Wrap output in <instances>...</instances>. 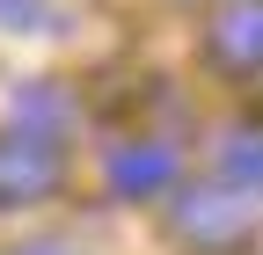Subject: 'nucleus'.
<instances>
[{"label":"nucleus","mask_w":263,"mask_h":255,"mask_svg":"<svg viewBox=\"0 0 263 255\" xmlns=\"http://www.w3.org/2000/svg\"><path fill=\"white\" fill-rule=\"evenodd\" d=\"M66 161L44 132H0V204H44Z\"/></svg>","instance_id":"obj_1"},{"label":"nucleus","mask_w":263,"mask_h":255,"mask_svg":"<svg viewBox=\"0 0 263 255\" xmlns=\"http://www.w3.org/2000/svg\"><path fill=\"white\" fill-rule=\"evenodd\" d=\"M51 15L37 8V0H0V29H44Z\"/></svg>","instance_id":"obj_6"},{"label":"nucleus","mask_w":263,"mask_h":255,"mask_svg":"<svg viewBox=\"0 0 263 255\" xmlns=\"http://www.w3.org/2000/svg\"><path fill=\"white\" fill-rule=\"evenodd\" d=\"M205 58L234 80L263 73V0H234V8H219L205 22Z\"/></svg>","instance_id":"obj_3"},{"label":"nucleus","mask_w":263,"mask_h":255,"mask_svg":"<svg viewBox=\"0 0 263 255\" xmlns=\"http://www.w3.org/2000/svg\"><path fill=\"white\" fill-rule=\"evenodd\" d=\"M219 175L234 189H263V132H234L219 146Z\"/></svg>","instance_id":"obj_5"},{"label":"nucleus","mask_w":263,"mask_h":255,"mask_svg":"<svg viewBox=\"0 0 263 255\" xmlns=\"http://www.w3.org/2000/svg\"><path fill=\"white\" fill-rule=\"evenodd\" d=\"M29 255H59V248H29Z\"/></svg>","instance_id":"obj_7"},{"label":"nucleus","mask_w":263,"mask_h":255,"mask_svg":"<svg viewBox=\"0 0 263 255\" xmlns=\"http://www.w3.org/2000/svg\"><path fill=\"white\" fill-rule=\"evenodd\" d=\"M249 226H256V211L234 189H183L176 197V233L197 248H234V241H249Z\"/></svg>","instance_id":"obj_2"},{"label":"nucleus","mask_w":263,"mask_h":255,"mask_svg":"<svg viewBox=\"0 0 263 255\" xmlns=\"http://www.w3.org/2000/svg\"><path fill=\"white\" fill-rule=\"evenodd\" d=\"M176 182V146H117L110 153V189L117 197H154Z\"/></svg>","instance_id":"obj_4"}]
</instances>
